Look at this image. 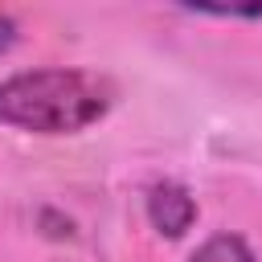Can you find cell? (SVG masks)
Masks as SVG:
<instances>
[{
    "label": "cell",
    "instance_id": "cell-4",
    "mask_svg": "<svg viewBox=\"0 0 262 262\" xmlns=\"http://www.w3.org/2000/svg\"><path fill=\"white\" fill-rule=\"evenodd\" d=\"M188 12H196V16H221V20H258L262 16V4H246V8H233V4L229 8L225 4H217V8L213 4H192Z\"/></svg>",
    "mask_w": 262,
    "mask_h": 262
},
{
    "label": "cell",
    "instance_id": "cell-1",
    "mask_svg": "<svg viewBox=\"0 0 262 262\" xmlns=\"http://www.w3.org/2000/svg\"><path fill=\"white\" fill-rule=\"evenodd\" d=\"M111 82L74 66H45L0 78V123L29 135L86 131L111 111Z\"/></svg>",
    "mask_w": 262,
    "mask_h": 262
},
{
    "label": "cell",
    "instance_id": "cell-3",
    "mask_svg": "<svg viewBox=\"0 0 262 262\" xmlns=\"http://www.w3.org/2000/svg\"><path fill=\"white\" fill-rule=\"evenodd\" d=\"M188 262H254V250L237 233H213L209 242L196 246V254Z\"/></svg>",
    "mask_w": 262,
    "mask_h": 262
},
{
    "label": "cell",
    "instance_id": "cell-5",
    "mask_svg": "<svg viewBox=\"0 0 262 262\" xmlns=\"http://www.w3.org/2000/svg\"><path fill=\"white\" fill-rule=\"evenodd\" d=\"M16 41H20V29H16V20H12L8 12H0V57H4V53H8Z\"/></svg>",
    "mask_w": 262,
    "mask_h": 262
},
{
    "label": "cell",
    "instance_id": "cell-2",
    "mask_svg": "<svg viewBox=\"0 0 262 262\" xmlns=\"http://www.w3.org/2000/svg\"><path fill=\"white\" fill-rule=\"evenodd\" d=\"M147 221L164 237H180L196 221V196L180 180H160V184L147 188Z\"/></svg>",
    "mask_w": 262,
    "mask_h": 262
}]
</instances>
